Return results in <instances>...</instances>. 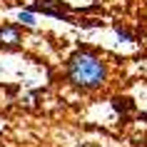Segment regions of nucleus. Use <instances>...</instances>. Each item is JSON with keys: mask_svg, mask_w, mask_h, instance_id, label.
I'll list each match as a JSON object with an SVG mask.
<instances>
[{"mask_svg": "<svg viewBox=\"0 0 147 147\" xmlns=\"http://www.w3.org/2000/svg\"><path fill=\"white\" fill-rule=\"evenodd\" d=\"M67 78L72 85L92 90V87L105 85L107 78V67L100 57H95L92 53H75L67 62Z\"/></svg>", "mask_w": 147, "mask_h": 147, "instance_id": "nucleus-1", "label": "nucleus"}, {"mask_svg": "<svg viewBox=\"0 0 147 147\" xmlns=\"http://www.w3.org/2000/svg\"><path fill=\"white\" fill-rule=\"evenodd\" d=\"M30 13H42V15H53V18H67V8L60 0H35L30 5Z\"/></svg>", "mask_w": 147, "mask_h": 147, "instance_id": "nucleus-2", "label": "nucleus"}, {"mask_svg": "<svg viewBox=\"0 0 147 147\" xmlns=\"http://www.w3.org/2000/svg\"><path fill=\"white\" fill-rule=\"evenodd\" d=\"M23 40H20V30H18L15 25H3L0 28V47H5V50H15Z\"/></svg>", "mask_w": 147, "mask_h": 147, "instance_id": "nucleus-3", "label": "nucleus"}, {"mask_svg": "<svg viewBox=\"0 0 147 147\" xmlns=\"http://www.w3.org/2000/svg\"><path fill=\"white\" fill-rule=\"evenodd\" d=\"M20 23L23 25H35V18H32L30 10H23V13H20Z\"/></svg>", "mask_w": 147, "mask_h": 147, "instance_id": "nucleus-4", "label": "nucleus"}, {"mask_svg": "<svg viewBox=\"0 0 147 147\" xmlns=\"http://www.w3.org/2000/svg\"><path fill=\"white\" fill-rule=\"evenodd\" d=\"M115 30H117V35H120V38H125V40H132V35H130L127 30H122V28H115Z\"/></svg>", "mask_w": 147, "mask_h": 147, "instance_id": "nucleus-5", "label": "nucleus"}]
</instances>
